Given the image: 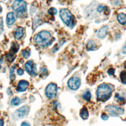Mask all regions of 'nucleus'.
Returning <instances> with one entry per match:
<instances>
[{"label":"nucleus","mask_w":126,"mask_h":126,"mask_svg":"<svg viewBox=\"0 0 126 126\" xmlns=\"http://www.w3.org/2000/svg\"><path fill=\"white\" fill-rule=\"evenodd\" d=\"M112 92L111 87L108 84H101L98 87L96 92L97 101H105L108 100L111 96Z\"/></svg>","instance_id":"1"},{"label":"nucleus","mask_w":126,"mask_h":126,"mask_svg":"<svg viewBox=\"0 0 126 126\" xmlns=\"http://www.w3.org/2000/svg\"><path fill=\"white\" fill-rule=\"evenodd\" d=\"M35 43L41 47H45L49 45L52 41V37L47 31H43L36 35L35 39Z\"/></svg>","instance_id":"2"},{"label":"nucleus","mask_w":126,"mask_h":126,"mask_svg":"<svg viewBox=\"0 0 126 126\" xmlns=\"http://www.w3.org/2000/svg\"><path fill=\"white\" fill-rule=\"evenodd\" d=\"M60 16L62 21L68 27H72L74 24V17L68 9L63 8L60 11Z\"/></svg>","instance_id":"3"},{"label":"nucleus","mask_w":126,"mask_h":126,"mask_svg":"<svg viewBox=\"0 0 126 126\" xmlns=\"http://www.w3.org/2000/svg\"><path fill=\"white\" fill-rule=\"evenodd\" d=\"M57 93V86L55 83H51L45 89L46 96L49 99H52L56 96Z\"/></svg>","instance_id":"4"},{"label":"nucleus","mask_w":126,"mask_h":126,"mask_svg":"<svg viewBox=\"0 0 126 126\" xmlns=\"http://www.w3.org/2000/svg\"><path fill=\"white\" fill-rule=\"evenodd\" d=\"M12 9L18 12H25L27 9L26 3L23 0H16L12 4Z\"/></svg>","instance_id":"5"},{"label":"nucleus","mask_w":126,"mask_h":126,"mask_svg":"<svg viewBox=\"0 0 126 126\" xmlns=\"http://www.w3.org/2000/svg\"><path fill=\"white\" fill-rule=\"evenodd\" d=\"M105 109L108 113L112 116H117L124 113L123 109L116 106L108 105L105 107Z\"/></svg>","instance_id":"6"},{"label":"nucleus","mask_w":126,"mask_h":126,"mask_svg":"<svg viewBox=\"0 0 126 126\" xmlns=\"http://www.w3.org/2000/svg\"><path fill=\"white\" fill-rule=\"evenodd\" d=\"M24 68L26 71L31 76H35L36 74V65L33 61L30 60L24 65Z\"/></svg>","instance_id":"7"},{"label":"nucleus","mask_w":126,"mask_h":126,"mask_svg":"<svg viewBox=\"0 0 126 126\" xmlns=\"http://www.w3.org/2000/svg\"><path fill=\"white\" fill-rule=\"evenodd\" d=\"M81 81L80 79L77 77H72L70 78L68 82V87L72 90H76L80 87Z\"/></svg>","instance_id":"8"},{"label":"nucleus","mask_w":126,"mask_h":126,"mask_svg":"<svg viewBox=\"0 0 126 126\" xmlns=\"http://www.w3.org/2000/svg\"><path fill=\"white\" fill-rule=\"evenodd\" d=\"M29 107L25 105L23 106L18 109L15 112V114L17 117L19 118H21L26 116L29 113Z\"/></svg>","instance_id":"9"},{"label":"nucleus","mask_w":126,"mask_h":126,"mask_svg":"<svg viewBox=\"0 0 126 126\" xmlns=\"http://www.w3.org/2000/svg\"><path fill=\"white\" fill-rule=\"evenodd\" d=\"M29 86V83L26 80H22L19 81L18 83L17 87V90L18 92H24L27 90V89L28 88Z\"/></svg>","instance_id":"10"},{"label":"nucleus","mask_w":126,"mask_h":126,"mask_svg":"<svg viewBox=\"0 0 126 126\" xmlns=\"http://www.w3.org/2000/svg\"><path fill=\"white\" fill-rule=\"evenodd\" d=\"M108 31V28L107 26H104L103 27H102L97 32V37L101 39H103L105 38L107 35Z\"/></svg>","instance_id":"11"},{"label":"nucleus","mask_w":126,"mask_h":126,"mask_svg":"<svg viewBox=\"0 0 126 126\" xmlns=\"http://www.w3.org/2000/svg\"><path fill=\"white\" fill-rule=\"evenodd\" d=\"M24 35V29L22 27H18L14 32V38L16 40H20Z\"/></svg>","instance_id":"12"},{"label":"nucleus","mask_w":126,"mask_h":126,"mask_svg":"<svg viewBox=\"0 0 126 126\" xmlns=\"http://www.w3.org/2000/svg\"><path fill=\"white\" fill-rule=\"evenodd\" d=\"M15 18L14 14L13 12H10L7 14V23L9 26L12 25L15 22Z\"/></svg>","instance_id":"13"},{"label":"nucleus","mask_w":126,"mask_h":126,"mask_svg":"<svg viewBox=\"0 0 126 126\" xmlns=\"http://www.w3.org/2000/svg\"><path fill=\"white\" fill-rule=\"evenodd\" d=\"M117 20L120 24L124 25L126 24V14L124 13H119L117 16Z\"/></svg>","instance_id":"14"},{"label":"nucleus","mask_w":126,"mask_h":126,"mask_svg":"<svg viewBox=\"0 0 126 126\" xmlns=\"http://www.w3.org/2000/svg\"><path fill=\"white\" fill-rule=\"evenodd\" d=\"M80 116L83 119H87L89 117L88 111L86 107L84 106L80 112Z\"/></svg>","instance_id":"15"},{"label":"nucleus","mask_w":126,"mask_h":126,"mask_svg":"<svg viewBox=\"0 0 126 126\" xmlns=\"http://www.w3.org/2000/svg\"><path fill=\"white\" fill-rule=\"evenodd\" d=\"M96 44L95 41L90 40L88 43L87 44V48L88 50H94L96 48Z\"/></svg>","instance_id":"16"},{"label":"nucleus","mask_w":126,"mask_h":126,"mask_svg":"<svg viewBox=\"0 0 126 126\" xmlns=\"http://www.w3.org/2000/svg\"><path fill=\"white\" fill-rule=\"evenodd\" d=\"M120 78L121 82L124 84H126V71H123L121 72L120 74Z\"/></svg>","instance_id":"17"},{"label":"nucleus","mask_w":126,"mask_h":126,"mask_svg":"<svg viewBox=\"0 0 126 126\" xmlns=\"http://www.w3.org/2000/svg\"><path fill=\"white\" fill-rule=\"evenodd\" d=\"M82 97L84 100H86V101H89L91 99V94L89 91H87L84 93Z\"/></svg>","instance_id":"18"},{"label":"nucleus","mask_w":126,"mask_h":126,"mask_svg":"<svg viewBox=\"0 0 126 126\" xmlns=\"http://www.w3.org/2000/svg\"><path fill=\"white\" fill-rule=\"evenodd\" d=\"M20 99H19V97H14L11 101V104L12 105L17 106L20 104Z\"/></svg>","instance_id":"19"},{"label":"nucleus","mask_w":126,"mask_h":126,"mask_svg":"<svg viewBox=\"0 0 126 126\" xmlns=\"http://www.w3.org/2000/svg\"><path fill=\"white\" fill-rule=\"evenodd\" d=\"M22 54L23 55V56L25 59L28 58L30 56V51L27 49L23 50L22 52Z\"/></svg>","instance_id":"20"},{"label":"nucleus","mask_w":126,"mask_h":126,"mask_svg":"<svg viewBox=\"0 0 126 126\" xmlns=\"http://www.w3.org/2000/svg\"><path fill=\"white\" fill-rule=\"evenodd\" d=\"M48 13L49 14L51 15H55L57 14V11L56 9L54 7H51L48 11Z\"/></svg>","instance_id":"21"},{"label":"nucleus","mask_w":126,"mask_h":126,"mask_svg":"<svg viewBox=\"0 0 126 126\" xmlns=\"http://www.w3.org/2000/svg\"><path fill=\"white\" fill-rule=\"evenodd\" d=\"M115 97L116 99H117L120 102H124L125 100V97L122 96H121L119 94H116Z\"/></svg>","instance_id":"22"},{"label":"nucleus","mask_w":126,"mask_h":126,"mask_svg":"<svg viewBox=\"0 0 126 126\" xmlns=\"http://www.w3.org/2000/svg\"><path fill=\"white\" fill-rule=\"evenodd\" d=\"M4 31V26H3V21L2 18H0V34L2 33Z\"/></svg>","instance_id":"23"},{"label":"nucleus","mask_w":126,"mask_h":126,"mask_svg":"<svg viewBox=\"0 0 126 126\" xmlns=\"http://www.w3.org/2000/svg\"><path fill=\"white\" fill-rule=\"evenodd\" d=\"M109 74L110 76H113L115 73V69L113 68H110L108 69V72H107Z\"/></svg>","instance_id":"24"},{"label":"nucleus","mask_w":126,"mask_h":126,"mask_svg":"<svg viewBox=\"0 0 126 126\" xmlns=\"http://www.w3.org/2000/svg\"><path fill=\"white\" fill-rule=\"evenodd\" d=\"M101 118L102 120H104V121L105 120H108V116H107V115L105 113H103L102 114H101Z\"/></svg>","instance_id":"25"},{"label":"nucleus","mask_w":126,"mask_h":126,"mask_svg":"<svg viewBox=\"0 0 126 126\" xmlns=\"http://www.w3.org/2000/svg\"><path fill=\"white\" fill-rule=\"evenodd\" d=\"M13 69H14V68H11V80H14L15 79V76H14V71Z\"/></svg>","instance_id":"26"},{"label":"nucleus","mask_w":126,"mask_h":126,"mask_svg":"<svg viewBox=\"0 0 126 126\" xmlns=\"http://www.w3.org/2000/svg\"><path fill=\"white\" fill-rule=\"evenodd\" d=\"M17 73L19 74V76H22L24 73V71H23V69L21 68H18L17 70Z\"/></svg>","instance_id":"27"},{"label":"nucleus","mask_w":126,"mask_h":126,"mask_svg":"<svg viewBox=\"0 0 126 126\" xmlns=\"http://www.w3.org/2000/svg\"><path fill=\"white\" fill-rule=\"evenodd\" d=\"M97 10L99 12H101L103 11H104V7L102 6H100L99 7H98Z\"/></svg>","instance_id":"28"},{"label":"nucleus","mask_w":126,"mask_h":126,"mask_svg":"<svg viewBox=\"0 0 126 126\" xmlns=\"http://www.w3.org/2000/svg\"><path fill=\"white\" fill-rule=\"evenodd\" d=\"M122 52L123 54H126V41L125 42V43L123 46V48H122Z\"/></svg>","instance_id":"29"},{"label":"nucleus","mask_w":126,"mask_h":126,"mask_svg":"<svg viewBox=\"0 0 126 126\" xmlns=\"http://www.w3.org/2000/svg\"><path fill=\"white\" fill-rule=\"evenodd\" d=\"M21 126H31L29 123H28L25 122H23L21 124Z\"/></svg>","instance_id":"30"},{"label":"nucleus","mask_w":126,"mask_h":126,"mask_svg":"<svg viewBox=\"0 0 126 126\" xmlns=\"http://www.w3.org/2000/svg\"><path fill=\"white\" fill-rule=\"evenodd\" d=\"M3 125H4L3 121H2V120L0 119V126H3Z\"/></svg>","instance_id":"31"},{"label":"nucleus","mask_w":126,"mask_h":126,"mask_svg":"<svg viewBox=\"0 0 126 126\" xmlns=\"http://www.w3.org/2000/svg\"><path fill=\"white\" fill-rule=\"evenodd\" d=\"M2 59L1 57V56H0V68H1V65L2 64Z\"/></svg>","instance_id":"32"},{"label":"nucleus","mask_w":126,"mask_h":126,"mask_svg":"<svg viewBox=\"0 0 126 126\" xmlns=\"http://www.w3.org/2000/svg\"><path fill=\"white\" fill-rule=\"evenodd\" d=\"M124 67H125V68H126V61L125 62V63L124 64Z\"/></svg>","instance_id":"33"},{"label":"nucleus","mask_w":126,"mask_h":126,"mask_svg":"<svg viewBox=\"0 0 126 126\" xmlns=\"http://www.w3.org/2000/svg\"><path fill=\"white\" fill-rule=\"evenodd\" d=\"M1 11H2V7H0V12H1Z\"/></svg>","instance_id":"34"}]
</instances>
